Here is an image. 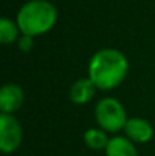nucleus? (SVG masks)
<instances>
[{"label":"nucleus","mask_w":155,"mask_h":156,"mask_svg":"<svg viewBox=\"0 0 155 156\" xmlns=\"http://www.w3.org/2000/svg\"><path fill=\"white\" fill-rule=\"evenodd\" d=\"M128 74V59L116 49H102L93 55L88 64V77L99 90L119 87Z\"/></svg>","instance_id":"1"},{"label":"nucleus","mask_w":155,"mask_h":156,"mask_svg":"<svg viewBox=\"0 0 155 156\" xmlns=\"http://www.w3.org/2000/svg\"><path fill=\"white\" fill-rule=\"evenodd\" d=\"M56 8L50 2L29 0L20 8L15 23L23 35L38 37L50 30L56 23Z\"/></svg>","instance_id":"2"},{"label":"nucleus","mask_w":155,"mask_h":156,"mask_svg":"<svg viewBox=\"0 0 155 156\" xmlns=\"http://www.w3.org/2000/svg\"><path fill=\"white\" fill-rule=\"evenodd\" d=\"M94 117L101 129L113 133L122 130L128 121L123 105L113 97H105L98 102L94 108Z\"/></svg>","instance_id":"3"},{"label":"nucleus","mask_w":155,"mask_h":156,"mask_svg":"<svg viewBox=\"0 0 155 156\" xmlns=\"http://www.w3.org/2000/svg\"><path fill=\"white\" fill-rule=\"evenodd\" d=\"M23 141V130L18 120L11 114H0V150L5 155L15 152Z\"/></svg>","instance_id":"4"},{"label":"nucleus","mask_w":155,"mask_h":156,"mask_svg":"<svg viewBox=\"0 0 155 156\" xmlns=\"http://www.w3.org/2000/svg\"><path fill=\"white\" fill-rule=\"evenodd\" d=\"M123 130H125L126 138H129L132 143H137V144H145V143L151 141L154 136V129H152L151 123L140 117L128 118Z\"/></svg>","instance_id":"5"},{"label":"nucleus","mask_w":155,"mask_h":156,"mask_svg":"<svg viewBox=\"0 0 155 156\" xmlns=\"http://www.w3.org/2000/svg\"><path fill=\"white\" fill-rule=\"evenodd\" d=\"M24 102V93L17 83H6L0 90V111L2 114H14Z\"/></svg>","instance_id":"6"},{"label":"nucleus","mask_w":155,"mask_h":156,"mask_svg":"<svg viewBox=\"0 0 155 156\" xmlns=\"http://www.w3.org/2000/svg\"><path fill=\"white\" fill-rule=\"evenodd\" d=\"M96 85L94 82L90 79V77H84V79H79L76 80L72 87H70V91H68V97L73 103L76 105H84L87 102H90L96 93Z\"/></svg>","instance_id":"7"},{"label":"nucleus","mask_w":155,"mask_h":156,"mask_svg":"<svg viewBox=\"0 0 155 156\" xmlns=\"http://www.w3.org/2000/svg\"><path fill=\"white\" fill-rule=\"evenodd\" d=\"M106 156H138L134 143L126 136H113L105 149Z\"/></svg>","instance_id":"8"},{"label":"nucleus","mask_w":155,"mask_h":156,"mask_svg":"<svg viewBox=\"0 0 155 156\" xmlns=\"http://www.w3.org/2000/svg\"><path fill=\"white\" fill-rule=\"evenodd\" d=\"M84 143L91 150H105L109 138L103 129H88L84 133Z\"/></svg>","instance_id":"9"},{"label":"nucleus","mask_w":155,"mask_h":156,"mask_svg":"<svg viewBox=\"0 0 155 156\" xmlns=\"http://www.w3.org/2000/svg\"><path fill=\"white\" fill-rule=\"evenodd\" d=\"M18 32H20V27L17 23H14L12 20L6 17L0 20V41L3 44H12L18 38Z\"/></svg>","instance_id":"10"},{"label":"nucleus","mask_w":155,"mask_h":156,"mask_svg":"<svg viewBox=\"0 0 155 156\" xmlns=\"http://www.w3.org/2000/svg\"><path fill=\"white\" fill-rule=\"evenodd\" d=\"M34 47V37L31 35H21L18 38V49L21 52H29Z\"/></svg>","instance_id":"11"}]
</instances>
